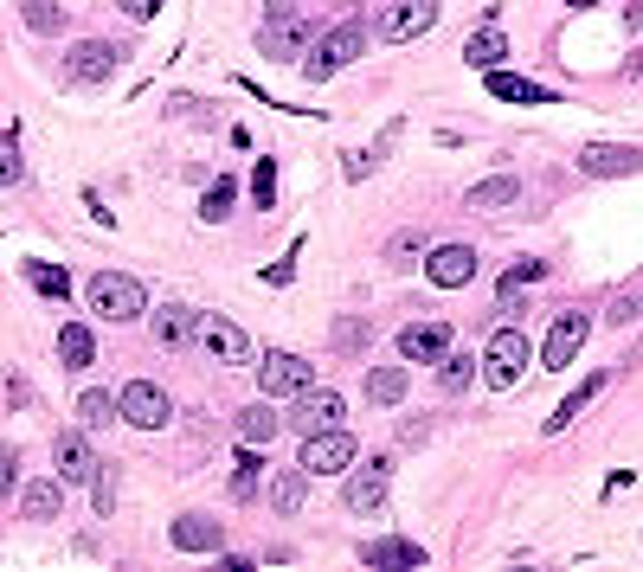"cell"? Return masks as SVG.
I'll return each instance as SVG.
<instances>
[{"label": "cell", "instance_id": "6da1fadb", "mask_svg": "<svg viewBox=\"0 0 643 572\" xmlns=\"http://www.w3.org/2000/svg\"><path fill=\"white\" fill-rule=\"evenodd\" d=\"M361 52H367V33H361V26L347 20V26H335V33H322V39H315V45L303 52V77H309V84H322V77L347 72V65H354Z\"/></svg>", "mask_w": 643, "mask_h": 572}, {"label": "cell", "instance_id": "7a4b0ae2", "mask_svg": "<svg viewBox=\"0 0 643 572\" xmlns=\"http://www.w3.org/2000/svg\"><path fill=\"white\" fill-rule=\"evenodd\" d=\"M90 309H97L104 322H136V315L149 309V290H142L136 277H122V270H97V277H90Z\"/></svg>", "mask_w": 643, "mask_h": 572}, {"label": "cell", "instance_id": "3957f363", "mask_svg": "<svg viewBox=\"0 0 643 572\" xmlns=\"http://www.w3.org/2000/svg\"><path fill=\"white\" fill-rule=\"evenodd\" d=\"M258 386H265V399H297V392H309L315 386V367H309L303 354H283V347H270L265 360H258Z\"/></svg>", "mask_w": 643, "mask_h": 572}, {"label": "cell", "instance_id": "277c9868", "mask_svg": "<svg viewBox=\"0 0 643 572\" xmlns=\"http://www.w3.org/2000/svg\"><path fill=\"white\" fill-rule=\"evenodd\" d=\"M528 367V335L522 328H495L490 347H483V380L490 386H515Z\"/></svg>", "mask_w": 643, "mask_h": 572}, {"label": "cell", "instance_id": "5b68a950", "mask_svg": "<svg viewBox=\"0 0 643 572\" xmlns=\"http://www.w3.org/2000/svg\"><path fill=\"white\" fill-rule=\"evenodd\" d=\"M116 406H122V424H136V431H161V424L174 419V406H168V392L154 380H129L116 392Z\"/></svg>", "mask_w": 643, "mask_h": 572}, {"label": "cell", "instance_id": "8992f818", "mask_svg": "<svg viewBox=\"0 0 643 572\" xmlns=\"http://www.w3.org/2000/svg\"><path fill=\"white\" fill-rule=\"evenodd\" d=\"M354 463V438L341 431V424H329V431H303V470L309 476H341Z\"/></svg>", "mask_w": 643, "mask_h": 572}, {"label": "cell", "instance_id": "52a82bcc", "mask_svg": "<svg viewBox=\"0 0 643 572\" xmlns=\"http://www.w3.org/2000/svg\"><path fill=\"white\" fill-rule=\"evenodd\" d=\"M586 335H592V315H579V309L554 315V328H547V347H540V360H547V367H572V360H579V347H586Z\"/></svg>", "mask_w": 643, "mask_h": 572}, {"label": "cell", "instance_id": "ba28073f", "mask_svg": "<svg viewBox=\"0 0 643 572\" xmlns=\"http://www.w3.org/2000/svg\"><path fill=\"white\" fill-rule=\"evenodd\" d=\"M438 26V0H393L386 13H379V39H418V33H431Z\"/></svg>", "mask_w": 643, "mask_h": 572}, {"label": "cell", "instance_id": "9c48e42d", "mask_svg": "<svg viewBox=\"0 0 643 572\" xmlns=\"http://www.w3.org/2000/svg\"><path fill=\"white\" fill-rule=\"evenodd\" d=\"M258 45H265V58H297V65H303V52H309V20H303V13H270L265 33H258Z\"/></svg>", "mask_w": 643, "mask_h": 572}, {"label": "cell", "instance_id": "30bf717a", "mask_svg": "<svg viewBox=\"0 0 643 572\" xmlns=\"http://www.w3.org/2000/svg\"><path fill=\"white\" fill-rule=\"evenodd\" d=\"M200 342L213 347V360H226V367H245L251 360V335L232 315H200Z\"/></svg>", "mask_w": 643, "mask_h": 572}, {"label": "cell", "instance_id": "8fae6325", "mask_svg": "<svg viewBox=\"0 0 643 572\" xmlns=\"http://www.w3.org/2000/svg\"><path fill=\"white\" fill-rule=\"evenodd\" d=\"M52 463H58V476H65V483H97V470H104L84 431H58V444H52Z\"/></svg>", "mask_w": 643, "mask_h": 572}, {"label": "cell", "instance_id": "7c38bea8", "mask_svg": "<svg viewBox=\"0 0 643 572\" xmlns=\"http://www.w3.org/2000/svg\"><path fill=\"white\" fill-rule=\"evenodd\" d=\"M386 483H393V463H386V457L361 463V470L347 476V508H354V515H374V508H386Z\"/></svg>", "mask_w": 643, "mask_h": 572}, {"label": "cell", "instance_id": "4fadbf2b", "mask_svg": "<svg viewBox=\"0 0 643 572\" xmlns=\"http://www.w3.org/2000/svg\"><path fill=\"white\" fill-rule=\"evenodd\" d=\"M425 277H431L438 290H463V283L476 277V251H470V245H438V251L425 258Z\"/></svg>", "mask_w": 643, "mask_h": 572}, {"label": "cell", "instance_id": "5bb4252c", "mask_svg": "<svg viewBox=\"0 0 643 572\" xmlns=\"http://www.w3.org/2000/svg\"><path fill=\"white\" fill-rule=\"evenodd\" d=\"M116 45H104V39H84V45H72V58H65V77L72 84H104V77L116 72Z\"/></svg>", "mask_w": 643, "mask_h": 572}, {"label": "cell", "instance_id": "9a60e30c", "mask_svg": "<svg viewBox=\"0 0 643 572\" xmlns=\"http://www.w3.org/2000/svg\"><path fill=\"white\" fill-rule=\"evenodd\" d=\"M341 412H347V406H341L335 386H322V392L309 386V392H297V412H290V424H297V431H329V424H341Z\"/></svg>", "mask_w": 643, "mask_h": 572}, {"label": "cell", "instance_id": "2e32d148", "mask_svg": "<svg viewBox=\"0 0 643 572\" xmlns=\"http://www.w3.org/2000/svg\"><path fill=\"white\" fill-rule=\"evenodd\" d=\"M399 354L431 367V360L451 354V328H444V322H412V328H399Z\"/></svg>", "mask_w": 643, "mask_h": 572}, {"label": "cell", "instance_id": "e0dca14e", "mask_svg": "<svg viewBox=\"0 0 643 572\" xmlns=\"http://www.w3.org/2000/svg\"><path fill=\"white\" fill-rule=\"evenodd\" d=\"M643 154L637 149H618V142H586L579 149V174H592V181H611V174H631Z\"/></svg>", "mask_w": 643, "mask_h": 572}, {"label": "cell", "instance_id": "ac0fdd59", "mask_svg": "<svg viewBox=\"0 0 643 572\" xmlns=\"http://www.w3.org/2000/svg\"><path fill=\"white\" fill-rule=\"evenodd\" d=\"M174 547H181V553H219V521H213V515H181V521H174Z\"/></svg>", "mask_w": 643, "mask_h": 572}, {"label": "cell", "instance_id": "d6986e66", "mask_svg": "<svg viewBox=\"0 0 643 572\" xmlns=\"http://www.w3.org/2000/svg\"><path fill=\"white\" fill-rule=\"evenodd\" d=\"M361 560H367V566L412 572V566H425V547H418V540H367V547H361Z\"/></svg>", "mask_w": 643, "mask_h": 572}, {"label": "cell", "instance_id": "ffe728a7", "mask_svg": "<svg viewBox=\"0 0 643 572\" xmlns=\"http://www.w3.org/2000/svg\"><path fill=\"white\" fill-rule=\"evenodd\" d=\"M20 508H26V521H58V508H65V476H39V483H26Z\"/></svg>", "mask_w": 643, "mask_h": 572}, {"label": "cell", "instance_id": "44dd1931", "mask_svg": "<svg viewBox=\"0 0 643 572\" xmlns=\"http://www.w3.org/2000/svg\"><path fill=\"white\" fill-rule=\"evenodd\" d=\"M463 58H470V72H495V65L508 58V39H502V26H495V13L483 20V33H470Z\"/></svg>", "mask_w": 643, "mask_h": 572}, {"label": "cell", "instance_id": "7402d4cb", "mask_svg": "<svg viewBox=\"0 0 643 572\" xmlns=\"http://www.w3.org/2000/svg\"><path fill=\"white\" fill-rule=\"evenodd\" d=\"M193 335H200V315L181 303H168V309H154V342L161 347H187Z\"/></svg>", "mask_w": 643, "mask_h": 572}, {"label": "cell", "instance_id": "603a6c76", "mask_svg": "<svg viewBox=\"0 0 643 572\" xmlns=\"http://www.w3.org/2000/svg\"><path fill=\"white\" fill-rule=\"evenodd\" d=\"M309 501V470L297 463V470H277V483H270V508L277 515H303Z\"/></svg>", "mask_w": 643, "mask_h": 572}, {"label": "cell", "instance_id": "cb8c5ba5", "mask_svg": "<svg viewBox=\"0 0 643 572\" xmlns=\"http://www.w3.org/2000/svg\"><path fill=\"white\" fill-rule=\"evenodd\" d=\"M490 97H502V104H554V90H547V84L515 77V72H490Z\"/></svg>", "mask_w": 643, "mask_h": 572}, {"label": "cell", "instance_id": "d4e9b609", "mask_svg": "<svg viewBox=\"0 0 643 572\" xmlns=\"http://www.w3.org/2000/svg\"><path fill=\"white\" fill-rule=\"evenodd\" d=\"M522 199V181L515 174H495L483 187H470V213H495V206H515Z\"/></svg>", "mask_w": 643, "mask_h": 572}, {"label": "cell", "instance_id": "484cf974", "mask_svg": "<svg viewBox=\"0 0 643 572\" xmlns=\"http://www.w3.org/2000/svg\"><path fill=\"white\" fill-rule=\"evenodd\" d=\"M90 354H97L90 328H84V322H65V328H58V360H65L72 374H84V367H90Z\"/></svg>", "mask_w": 643, "mask_h": 572}, {"label": "cell", "instance_id": "4316f807", "mask_svg": "<svg viewBox=\"0 0 643 572\" xmlns=\"http://www.w3.org/2000/svg\"><path fill=\"white\" fill-rule=\"evenodd\" d=\"M367 399L374 406H399L406 399V367H367Z\"/></svg>", "mask_w": 643, "mask_h": 572}, {"label": "cell", "instance_id": "83f0119b", "mask_svg": "<svg viewBox=\"0 0 643 572\" xmlns=\"http://www.w3.org/2000/svg\"><path fill=\"white\" fill-rule=\"evenodd\" d=\"M258 476H265V457H258V444H245L238 463H232V496L251 501V496H258Z\"/></svg>", "mask_w": 643, "mask_h": 572}, {"label": "cell", "instance_id": "f1b7e54d", "mask_svg": "<svg viewBox=\"0 0 643 572\" xmlns=\"http://www.w3.org/2000/svg\"><path fill=\"white\" fill-rule=\"evenodd\" d=\"M599 386H606V374H586V380H579V392H567V399H560V412L547 419V431H567V424L579 419L586 406H592V392H599Z\"/></svg>", "mask_w": 643, "mask_h": 572}, {"label": "cell", "instance_id": "f546056e", "mask_svg": "<svg viewBox=\"0 0 643 572\" xmlns=\"http://www.w3.org/2000/svg\"><path fill=\"white\" fill-rule=\"evenodd\" d=\"M122 419V406H116L110 392H84V399H77V424H84V431H104V424H116Z\"/></svg>", "mask_w": 643, "mask_h": 572}, {"label": "cell", "instance_id": "4dcf8cb0", "mask_svg": "<svg viewBox=\"0 0 643 572\" xmlns=\"http://www.w3.org/2000/svg\"><path fill=\"white\" fill-rule=\"evenodd\" d=\"M277 431H283V419H277L270 406H251V412H238V438H245V444H270Z\"/></svg>", "mask_w": 643, "mask_h": 572}, {"label": "cell", "instance_id": "1f68e13d", "mask_svg": "<svg viewBox=\"0 0 643 572\" xmlns=\"http://www.w3.org/2000/svg\"><path fill=\"white\" fill-rule=\"evenodd\" d=\"M26 283H33L39 296H52V303H65V296H72V277H65L58 265H39V258L26 265Z\"/></svg>", "mask_w": 643, "mask_h": 572}, {"label": "cell", "instance_id": "d6a6232c", "mask_svg": "<svg viewBox=\"0 0 643 572\" xmlns=\"http://www.w3.org/2000/svg\"><path fill=\"white\" fill-rule=\"evenodd\" d=\"M470 380H476V354H444V360H438V386H444V392H463Z\"/></svg>", "mask_w": 643, "mask_h": 572}, {"label": "cell", "instance_id": "836d02e7", "mask_svg": "<svg viewBox=\"0 0 643 572\" xmlns=\"http://www.w3.org/2000/svg\"><path fill=\"white\" fill-rule=\"evenodd\" d=\"M232 199H238V187H232L226 174H219V181L206 187V199H200V219H213V226H219V219L232 213Z\"/></svg>", "mask_w": 643, "mask_h": 572}, {"label": "cell", "instance_id": "e575fe53", "mask_svg": "<svg viewBox=\"0 0 643 572\" xmlns=\"http://www.w3.org/2000/svg\"><path fill=\"white\" fill-rule=\"evenodd\" d=\"M425 251V231H399L393 245H386V265H399V270H412V258Z\"/></svg>", "mask_w": 643, "mask_h": 572}, {"label": "cell", "instance_id": "d590c367", "mask_svg": "<svg viewBox=\"0 0 643 572\" xmlns=\"http://www.w3.org/2000/svg\"><path fill=\"white\" fill-rule=\"evenodd\" d=\"M13 181H26V161H20L13 136H0V187H13Z\"/></svg>", "mask_w": 643, "mask_h": 572}, {"label": "cell", "instance_id": "8d00e7d4", "mask_svg": "<svg viewBox=\"0 0 643 572\" xmlns=\"http://www.w3.org/2000/svg\"><path fill=\"white\" fill-rule=\"evenodd\" d=\"M26 26H33V33H58V26H65V13H58L52 0H26Z\"/></svg>", "mask_w": 643, "mask_h": 572}, {"label": "cell", "instance_id": "74e56055", "mask_svg": "<svg viewBox=\"0 0 643 572\" xmlns=\"http://www.w3.org/2000/svg\"><path fill=\"white\" fill-rule=\"evenodd\" d=\"M251 199H258V206H277V168H270V161H258V168H251Z\"/></svg>", "mask_w": 643, "mask_h": 572}, {"label": "cell", "instance_id": "f35d334b", "mask_svg": "<svg viewBox=\"0 0 643 572\" xmlns=\"http://www.w3.org/2000/svg\"><path fill=\"white\" fill-rule=\"evenodd\" d=\"M540 277H547V265H540V258H522V265L508 270L502 283H515V290H528V283H540Z\"/></svg>", "mask_w": 643, "mask_h": 572}, {"label": "cell", "instance_id": "ab89813d", "mask_svg": "<svg viewBox=\"0 0 643 572\" xmlns=\"http://www.w3.org/2000/svg\"><path fill=\"white\" fill-rule=\"evenodd\" d=\"M13 483H20V451H7V444H0V496H7Z\"/></svg>", "mask_w": 643, "mask_h": 572}, {"label": "cell", "instance_id": "60d3db41", "mask_svg": "<svg viewBox=\"0 0 643 572\" xmlns=\"http://www.w3.org/2000/svg\"><path fill=\"white\" fill-rule=\"evenodd\" d=\"M297 251H303V245H290V258H283V265H270V270H265V283H277V290H283V283L297 277Z\"/></svg>", "mask_w": 643, "mask_h": 572}, {"label": "cell", "instance_id": "b9f144b4", "mask_svg": "<svg viewBox=\"0 0 643 572\" xmlns=\"http://www.w3.org/2000/svg\"><path fill=\"white\" fill-rule=\"evenodd\" d=\"M367 342V322H341L335 328V347H361Z\"/></svg>", "mask_w": 643, "mask_h": 572}, {"label": "cell", "instance_id": "7bdbcfd3", "mask_svg": "<svg viewBox=\"0 0 643 572\" xmlns=\"http://www.w3.org/2000/svg\"><path fill=\"white\" fill-rule=\"evenodd\" d=\"M116 7H122L129 20H154V13H161V0H116Z\"/></svg>", "mask_w": 643, "mask_h": 572}, {"label": "cell", "instance_id": "ee69618b", "mask_svg": "<svg viewBox=\"0 0 643 572\" xmlns=\"http://www.w3.org/2000/svg\"><path fill=\"white\" fill-rule=\"evenodd\" d=\"M374 161H379V154H361V149H354V154H347V181H367V168H374Z\"/></svg>", "mask_w": 643, "mask_h": 572}, {"label": "cell", "instance_id": "f6af8a7d", "mask_svg": "<svg viewBox=\"0 0 643 572\" xmlns=\"http://www.w3.org/2000/svg\"><path fill=\"white\" fill-rule=\"evenodd\" d=\"M637 296H618V303H611V322H618V328H624V322H631V315H637Z\"/></svg>", "mask_w": 643, "mask_h": 572}, {"label": "cell", "instance_id": "bcb514c9", "mask_svg": "<svg viewBox=\"0 0 643 572\" xmlns=\"http://www.w3.org/2000/svg\"><path fill=\"white\" fill-rule=\"evenodd\" d=\"M110 508H116V483L110 476H97V515H110Z\"/></svg>", "mask_w": 643, "mask_h": 572}, {"label": "cell", "instance_id": "7dc6e473", "mask_svg": "<svg viewBox=\"0 0 643 572\" xmlns=\"http://www.w3.org/2000/svg\"><path fill=\"white\" fill-rule=\"evenodd\" d=\"M270 13H297V0H265Z\"/></svg>", "mask_w": 643, "mask_h": 572}, {"label": "cell", "instance_id": "c3c4849f", "mask_svg": "<svg viewBox=\"0 0 643 572\" xmlns=\"http://www.w3.org/2000/svg\"><path fill=\"white\" fill-rule=\"evenodd\" d=\"M567 7H592V0H567Z\"/></svg>", "mask_w": 643, "mask_h": 572}]
</instances>
